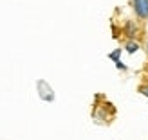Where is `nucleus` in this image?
Listing matches in <instances>:
<instances>
[{
	"label": "nucleus",
	"mask_w": 148,
	"mask_h": 140,
	"mask_svg": "<svg viewBox=\"0 0 148 140\" xmlns=\"http://www.w3.org/2000/svg\"><path fill=\"white\" fill-rule=\"evenodd\" d=\"M123 32L127 34L128 40H136V36H137V32H139V27H137V24H136L134 20H127V22H125Z\"/></svg>",
	"instance_id": "f03ea898"
},
{
	"label": "nucleus",
	"mask_w": 148,
	"mask_h": 140,
	"mask_svg": "<svg viewBox=\"0 0 148 140\" xmlns=\"http://www.w3.org/2000/svg\"><path fill=\"white\" fill-rule=\"evenodd\" d=\"M146 77H148V68H146Z\"/></svg>",
	"instance_id": "0eeeda50"
},
{
	"label": "nucleus",
	"mask_w": 148,
	"mask_h": 140,
	"mask_svg": "<svg viewBox=\"0 0 148 140\" xmlns=\"http://www.w3.org/2000/svg\"><path fill=\"white\" fill-rule=\"evenodd\" d=\"M145 50H146V54H148V41L145 43Z\"/></svg>",
	"instance_id": "423d86ee"
},
{
	"label": "nucleus",
	"mask_w": 148,
	"mask_h": 140,
	"mask_svg": "<svg viewBox=\"0 0 148 140\" xmlns=\"http://www.w3.org/2000/svg\"><path fill=\"white\" fill-rule=\"evenodd\" d=\"M125 49H127V52H130V54H134L136 50L139 49V43H137L136 40H128V41H127V45H125Z\"/></svg>",
	"instance_id": "7ed1b4c3"
},
{
	"label": "nucleus",
	"mask_w": 148,
	"mask_h": 140,
	"mask_svg": "<svg viewBox=\"0 0 148 140\" xmlns=\"http://www.w3.org/2000/svg\"><path fill=\"white\" fill-rule=\"evenodd\" d=\"M119 52H121V49H117L116 50V52H112V54H110V57H112V60L117 63V61H119V60H117V57H119Z\"/></svg>",
	"instance_id": "39448f33"
},
{
	"label": "nucleus",
	"mask_w": 148,
	"mask_h": 140,
	"mask_svg": "<svg viewBox=\"0 0 148 140\" xmlns=\"http://www.w3.org/2000/svg\"><path fill=\"white\" fill-rule=\"evenodd\" d=\"M132 9L141 22H148V0H132Z\"/></svg>",
	"instance_id": "f257e3e1"
},
{
	"label": "nucleus",
	"mask_w": 148,
	"mask_h": 140,
	"mask_svg": "<svg viewBox=\"0 0 148 140\" xmlns=\"http://www.w3.org/2000/svg\"><path fill=\"white\" fill-rule=\"evenodd\" d=\"M137 92H139V93H143V95H146V97H148V81H146V83H143V85H139V86H137Z\"/></svg>",
	"instance_id": "20e7f679"
}]
</instances>
